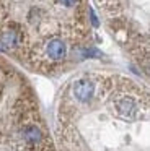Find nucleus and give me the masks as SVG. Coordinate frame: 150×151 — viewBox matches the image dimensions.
<instances>
[{"label":"nucleus","instance_id":"1","mask_svg":"<svg viewBox=\"0 0 150 151\" xmlns=\"http://www.w3.org/2000/svg\"><path fill=\"white\" fill-rule=\"evenodd\" d=\"M113 112L117 117L124 119V120H134L139 114V106H137L135 99L130 96H121L113 101Z\"/></svg>","mask_w":150,"mask_h":151},{"label":"nucleus","instance_id":"2","mask_svg":"<svg viewBox=\"0 0 150 151\" xmlns=\"http://www.w3.org/2000/svg\"><path fill=\"white\" fill-rule=\"evenodd\" d=\"M23 34L16 26L10 24V26L3 28L0 31V49L2 50H15L21 46Z\"/></svg>","mask_w":150,"mask_h":151},{"label":"nucleus","instance_id":"3","mask_svg":"<svg viewBox=\"0 0 150 151\" xmlns=\"http://www.w3.org/2000/svg\"><path fill=\"white\" fill-rule=\"evenodd\" d=\"M44 55L49 62H62L67 57V46L62 39L52 37L44 44Z\"/></svg>","mask_w":150,"mask_h":151},{"label":"nucleus","instance_id":"4","mask_svg":"<svg viewBox=\"0 0 150 151\" xmlns=\"http://www.w3.org/2000/svg\"><path fill=\"white\" fill-rule=\"evenodd\" d=\"M93 93H95V85L91 80L80 78L74 83V96L80 102H88L93 98Z\"/></svg>","mask_w":150,"mask_h":151},{"label":"nucleus","instance_id":"5","mask_svg":"<svg viewBox=\"0 0 150 151\" xmlns=\"http://www.w3.org/2000/svg\"><path fill=\"white\" fill-rule=\"evenodd\" d=\"M20 135H21V138L29 145H39L42 141V132H41V128L34 124L23 125L21 130H20Z\"/></svg>","mask_w":150,"mask_h":151},{"label":"nucleus","instance_id":"6","mask_svg":"<svg viewBox=\"0 0 150 151\" xmlns=\"http://www.w3.org/2000/svg\"><path fill=\"white\" fill-rule=\"evenodd\" d=\"M140 65H142L143 72L147 73V75H150V55H145L140 59Z\"/></svg>","mask_w":150,"mask_h":151},{"label":"nucleus","instance_id":"7","mask_svg":"<svg viewBox=\"0 0 150 151\" xmlns=\"http://www.w3.org/2000/svg\"><path fill=\"white\" fill-rule=\"evenodd\" d=\"M55 2L59 5H62V7H67V8H72L78 4V0H55Z\"/></svg>","mask_w":150,"mask_h":151}]
</instances>
